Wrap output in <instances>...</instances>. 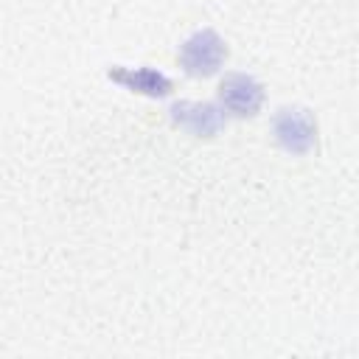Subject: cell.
I'll return each instance as SVG.
<instances>
[{
	"mask_svg": "<svg viewBox=\"0 0 359 359\" xmlns=\"http://www.w3.org/2000/svg\"><path fill=\"white\" fill-rule=\"evenodd\" d=\"M177 59L188 76L205 79L222 67V62L227 59V48H224V39L213 28H202L182 42Z\"/></svg>",
	"mask_w": 359,
	"mask_h": 359,
	"instance_id": "6da1fadb",
	"label": "cell"
},
{
	"mask_svg": "<svg viewBox=\"0 0 359 359\" xmlns=\"http://www.w3.org/2000/svg\"><path fill=\"white\" fill-rule=\"evenodd\" d=\"M275 137L289 154H309L317 143V121L303 107H283L275 115Z\"/></svg>",
	"mask_w": 359,
	"mask_h": 359,
	"instance_id": "7a4b0ae2",
	"label": "cell"
},
{
	"mask_svg": "<svg viewBox=\"0 0 359 359\" xmlns=\"http://www.w3.org/2000/svg\"><path fill=\"white\" fill-rule=\"evenodd\" d=\"M219 101L233 115H255L264 104V87L247 73H230L219 84Z\"/></svg>",
	"mask_w": 359,
	"mask_h": 359,
	"instance_id": "3957f363",
	"label": "cell"
},
{
	"mask_svg": "<svg viewBox=\"0 0 359 359\" xmlns=\"http://www.w3.org/2000/svg\"><path fill=\"white\" fill-rule=\"evenodd\" d=\"M171 121L174 126L196 135V137H213L222 126L224 118L213 104H199V101H180L171 107Z\"/></svg>",
	"mask_w": 359,
	"mask_h": 359,
	"instance_id": "277c9868",
	"label": "cell"
},
{
	"mask_svg": "<svg viewBox=\"0 0 359 359\" xmlns=\"http://www.w3.org/2000/svg\"><path fill=\"white\" fill-rule=\"evenodd\" d=\"M109 79L118 81L121 87L132 90V93L151 95V98H163L174 90V81L165 73L154 70V67H123V65H118V67L109 70Z\"/></svg>",
	"mask_w": 359,
	"mask_h": 359,
	"instance_id": "5b68a950",
	"label": "cell"
}]
</instances>
